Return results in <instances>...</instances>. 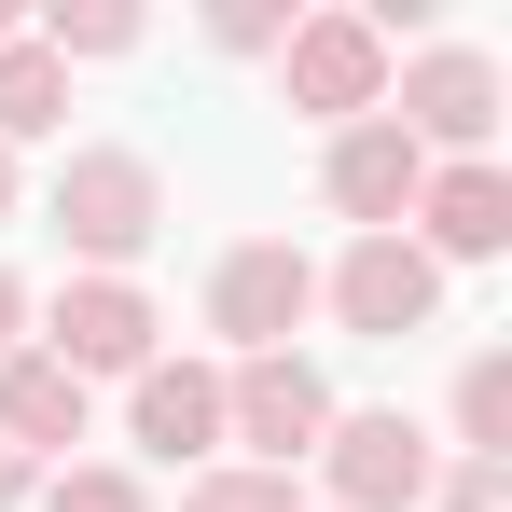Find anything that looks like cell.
I'll list each match as a JSON object with an SVG mask.
<instances>
[{
	"mask_svg": "<svg viewBox=\"0 0 512 512\" xmlns=\"http://www.w3.org/2000/svg\"><path fill=\"white\" fill-rule=\"evenodd\" d=\"M14 333H28V291H14V277H0V360H14Z\"/></svg>",
	"mask_w": 512,
	"mask_h": 512,
	"instance_id": "ffe728a7",
	"label": "cell"
},
{
	"mask_svg": "<svg viewBox=\"0 0 512 512\" xmlns=\"http://www.w3.org/2000/svg\"><path fill=\"white\" fill-rule=\"evenodd\" d=\"M0 208H14V153H0Z\"/></svg>",
	"mask_w": 512,
	"mask_h": 512,
	"instance_id": "7402d4cb",
	"label": "cell"
},
{
	"mask_svg": "<svg viewBox=\"0 0 512 512\" xmlns=\"http://www.w3.org/2000/svg\"><path fill=\"white\" fill-rule=\"evenodd\" d=\"M208 28H222V42H236V56H263V42H291V14H277V0H222V14H208Z\"/></svg>",
	"mask_w": 512,
	"mask_h": 512,
	"instance_id": "d6986e66",
	"label": "cell"
},
{
	"mask_svg": "<svg viewBox=\"0 0 512 512\" xmlns=\"http://www.w3.org/2000/svg\"><path fill=\"white\" fill-rule=\"evenodd\" d=\"M416 153H457V167H485V139H499V70L471 56V42H429L416 70H402V111H388Z\"/></svg>",
	"mask_w": 512,
	"mask_h": 512,
	"instance_id": "277c9868",
	"label": "cell"
},
{
	"mask_svg": "<svg viewBox=\"0 0 512 512\" xmlns=\"http://www.w3.org/2000/svg\"><path fill=\"white\" fill-rule=\"evenodd\" d=\"M222 429L250 443V471H291V457H319V429H333V388H319V360H236L222 374Z\"/></svg>",
	"mask_w": 512,
	"mask_h": 512,
	"instance_id": "3957f363",
	"label": "cell"
},
{
	"mask_svg": "<svg viewBox=\"0 0 512 512\" xmlns=\"http://www.w3.org/2000/svg\"><path fill=\"white\" fill-rule=\"evenodd\" d=\"M153 222H167V180H153V153H70V167H56V236H70L97 277L153 250Z\"/></svg>",
	"mask_w": 512,
	"mask_h": 512,
	"instance_id": "7a4b0ae2",
	"label": "cell"
},
{
	"mask_svg": "<svg viewBox=\"0 0 512 512\" xmlns=\"http://www.w3.org/2000/svg\"><path fill=\"white\" fill-rule=\"evenodd\" d=\"M139 443L153 457H208L222 443V374L208 360H139Z\"/></svg>",
	"mask_w": 512,
	"mask_h": 512,
	"instance_id": "7c38bea8",
	"label": "cell"
},
{
	"mask_svg": "<svg viewBox=\"0 0 512 512\" xmlns=\"http://www.w3.org/2000/svg\"><path fill=\"white\" fill-rule=\"evenodd\" d=\"M277 84H291V111H319V125H374L388 111V28L374 14H291Z\"/></svg>",
	"mask_w": 512,
	"mask_h": 512,
	"instance_id": "6da1fadb",
	"label": "cell"
},
{
	"mask_svg": "<svg viewBox=\"0 0 512 512\" xmlns=\"http://www.w3.org/2000/svg\"><path fill=\"white\" fill-rule=\"evenodd\" d=\"M42 333H56V346H42L56 374H139V360H153V305H139L125 277H70Z\"/></svg>",
	"mask_w": 512,
	"mask_h": 512,
	"instance_id": "9c48e42d",
	"label": "cell"
},
{
	"mask_svg": "<svg viewBox=\"0 0 512 512\" xmlns=\"http://www.w3.org/2000/svg\"><path fill=\"white\" fill-rule=\"evenodd\" d=\"M42 512H153V499H139V471H56Z\"/></svg>",
	"mask_w": 512,
	"mask_h": 512,
	"instance_id": "e0dca14e",
	"label": "cell"
},
{
	"mask_svg": "<svg viewBox=\"0 0 512 512\" xmlns=\"http://www.w3.org/2000/svg\"><path fill=\"white\" fill-rule=\"evenodd\" d=\"M319 471H333V512H416L429 499V429L416 416H333Z\"/></svg>",
	"mask_w": 512,
	"mask_h": 512,
	"instance_id": "52a82bcc",
	"label": "cell"
},
{
	"mask_svg": "<svg viewBox=\"0 0 512 512\" xmlns=\"http://www.w3.org/2000/svg\"><path fill=\"white\" fill-rule=\"evenodd\" d=\"M180 512H291V471H194Z\"/></svg>",
	"mask_w": 512,
	"mask_h": 512,
	"instance_id": "2e32d148",
	"label": "cell"
},
{
	"mask_svg": "<svg viewBox=\"0 0 512 512\" xmlns=\"http://www.w3.org/2000/svg\"><path fill=\"white\" fill-rule=\"evenodd\" d=\"M0 443L14 457H70L84 443V374H56L42 346H14L0 360Z\"/></svg>",
	"mask_w": 512,
	"mask_h": 512,
	"instance_id": "8fae6325",
	"label": "cell"
},
{
	"mask_svg": "<svg viewBox=\"0 0 512 512\" xmlns=\"http://www.w3.org/2000/svg\"><path fill=\"white\" fill-rule=\"evenodd\" d=\"M56 111H70V70H56L42 42H0V153H14V139H42Z\"/></svg>",
	"mask_w": 512,
	"mask_h": 512,
	"instance_id": "4fadbf2b",
	"label": "cell"
},
{
	"mask_svg": "<svg viewBox=\"0 0 512 512\" xmlns=\"http://www.w3.org/2000/svg\"><path fill=\"white\" fill-rule=\"evenodd\" d=\"M457 443H471V457H512V360L499 346L457 374Z\"/></svg>",
	"mask_w": 512,
	"mask_h": 512,
	"instance_id": "5bb4252c",
	"label": "cell"
},
{
	"mask_svg": "<svg viewBox=\"0 0 512 512\" xmlns=\"http://www.w3.org/2000/svg\"><path fill=\"white\" fill-rule=\"evenodd\" d=\"M319 180H333V208L360 222V236H402V222H416V194H429V153L374 111V125H333V167H319Z\"/></svg>",
	"mask_w": 512,
	"mask_h": 512,
	"instance_id": "ba28073f",
	"label": "cell"
},
{
	"mask_svg": "<svg viewBox=\"0 0 512 512\" xmlns=\"http://www.w3.org/2000/svg\"><path fill=\"white\" fill-rule=\"evenodd\" d=\"M319 291H333V319H346V333L402 346V333H429V305H443V263H429L416 236H360V250H346Z\"/></svg>",
	"mask_w": 512,
	"mask_h": 512,
	"instance_id": "8992f818",
	"label": "cell"
},
{
	"mask_svg": "<svg viewBox=\"0 0 512 512\" xmlns=\"http://www.w3.org/2000/svg\"><path fill=\"white\" fill-rule=\"evenodd\" d=\"M416 250L429 263H499L512 250V180L499 167H429V194H416Z\"/></svg>",
	"mask_w": 512,
	"mask_h": 512,
	"instance_id": "30bf717a",
	"label": "cell"
},
{
	"mask_svg": "<svg viewBox=\"0 0 512 512\" xmlns=\"http://www.w3.org/2000/svg\"><path fill=\"white\" fill-rule=\"evenodd\" d=\"M125 42H139L125 0H56V14H42V56H56V70H70V56H125Z\"/></svg>",
	"mask_w": 512,
	"mask_h": 512,
	"instance_id": "9a60e30c",
	"label": "cell"
},
{
	"mask_svg": "<svg viewBox=\"0 0 512 512\" xmlns=\"http://www.w3.org/2000/svg\"><path fill=\"white\" fill-rule=\"evenodd\" d=\"M443 512H512V457H457V471H429Z\"/></svg>",
	"mask_w": 512,
	"mask_h": 512,
	"instance_id": "ac0fdd59",
	"label": "cell"
},
{
	"mask_svg": "<svg viewBox=\"0 0 512 512\" xmlns=\"http://www.w3.org/2000/svg\"><path fill=\"white\" fill-rule=\"evenodd\" d=\"M14 485H28V457H14V443H0V499H14Z\"/></svg>",
	"mask_w": 512,
	"mask_h": 512,
	"instance_id": "44dd1931",
	"label": "cell"
},
{
	"mask_svg": "<svg viewBox=\"0 0 512 512\" xmlns=\"http://www.w3.org/2000/svg\"><path fill=\"white\" fill-rule=\"evenodd\" d=\"M0 42H14V14H0Z\"/></svg>",
	"mask_w": 512,
	"mask_h": 512,
	"instance_id": "603a6c76",
	"label": "cell"
},
{
	"mask_svg": "<svg viewBox=\"0 0 512 512\" xmlns=\"http://www.w3.org/2000/svg\"><path fill=\"white\" fill-rule=\"evenodd\" d=\"M305 305H319V263L291 250V236H250V250H222V277H208V319L250 346V360H277V346L305 333Z\"/></svg>",
	"mask_w": 512,
	"mask_h": 512,
	"instance_id": "5b68a950",
	"label": "cell"
}]
</instances>
